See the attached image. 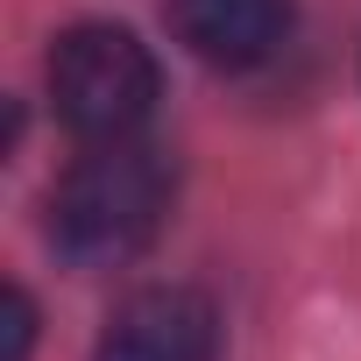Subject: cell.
<instances>
[{
  "mask_svg": "<svg viewBox=\"0 0 361 361\" xmlns=\"http://www.w3.org/2000/svg\"><path fill=\"white\" fill-rule=\"evenodd\" d=\"M177 177L149 142H92L50 199V248L71 269H121L135 262L170 220Z\"/></svg>",
  "mask_w": 361,
  "mask_h": 361,
  "instance_id": "cell-1",
  "label": "cell"
},
{
  "mask_svg": "<svg viewBox=\"0 0 361 361\" xmlns=\"http://www.w3.org/2000/svg\"><path fill=\"white\" fill-rule=\"evenodd\" d=\"M163 71L149 43L121 22H78L50 43V99L78 142H128L156 114Z\"/></svg>",
  "mask_w": 361,
  "mask_h": 361,
  "instance_id": "cell-2",
  "label": "cell"
},
{
  "mask_svg": "<svg viewBox=\"0 0 361 361\" xmlns=\"http://www.w3.org/2000/svg\"><path fill=\"white\" fill-rule=\"evenodd\" d=\"M92 361H220V312L206 290L149 283L114 305Z\"/></svg>",
  "mask_w": 361,
  "mask_h": 361,
  "instance_id": "cell-3",
  "label": "cell"
},
{
  "mask_svg": "<svg viewBox=\"0 0 361 361\" xmlns=\"http://www.w3.org/2000/svg\"><path fill=\"white\" fill-rule=\"evenodd\" d=\"M177 36L206 64L248 71L290 36V0H177Z\"/></svg>",
  "mask_w": 361,
  "mask_h": 361,
  "instance_id": "cell-4",
  "label": "cell"
},
{
  "mask_svg": "<svg viewBox=\"0 0 361 361\" xmlns=\"http://www.w3.org/2000/svg\"><path fill=\"white\" fill-rule=\"evenodd\" d=\"M36 347V305L22 283H8V298H0V361H29Z\"/></svg>",
  "mask_w": 361,
  "mask_h": 361,
  "instance_id": "cell-5",
  "label": "cell"
}]
</instances>
